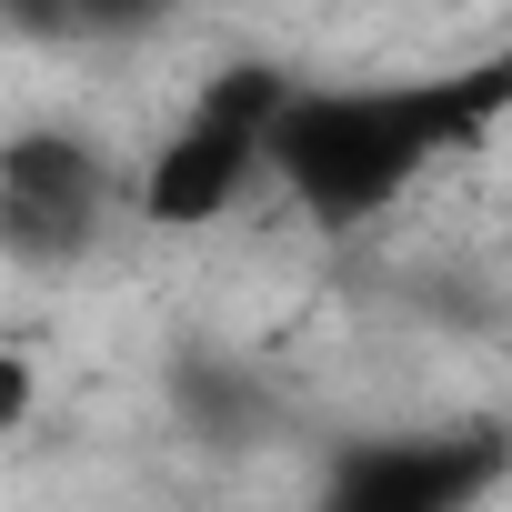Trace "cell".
I'll list each match as a JSON object with an SVG mask.
<instances>
[{"label":"cell","mask_w":512,"mask_h":512,"mask_svg":"<svg viewBox=\"0 0 512 512\" xmlns=\"http://www.w3.org/2000/svg\"><path fill=\"white\" fill-rule=\"evenodd\" d=\"M21 422H31V362L0 352V432H21Z\"/></svg>","instance_id":"obj_8"},{"label":"cell","mask_w":512,"mask_h":512,"mask_svg":"<svg viewBox=\"0 0 512 512\" xmlns=\"http://www.w3.org/2000/svg\"><path fill=\"white\" fill-rule=\"evenodd\" d=\"M161 402H171V422L201 452H251V442L272 432V382H262V362L231 352V342H171Z\"/></svg>","instance_id":"obj_4"},{"label":"cell","mask_w":512,"mask_h":512,"mask_svg":"<svg viewBox=\"0 0 512 512\" xmlns=\"http://www.w3.org/2000/svg\"><path fill=\"white\" fill-rule=\"evenodd\" d=\"M101 201H51V191H11L0 181V262L11 272H71L101 241Z\"/></svg>","instance_id":"obj_6"},{"label":"cell","mask_w":512,"mask_h":512,"mask_svg":"<svg viewBox=\"0 0 512 512\" xmlns=\"http://www.w3.org/2000/svg\"><path fill=\"white\" fill-rule=\"evenodd\" d=\"M512 472V432L442 422V432H342L322 462L332 512H462Z\"/></svg>","instance_id":"obj_3"},{"label":"cell","mask_w":512,"mask_h":512,"mask_svg":"<svg viewBox=\"0 0 512 512\" xmlns=\"http://www.w3.org/2000/svg\"><path fill=\"white\" fill-rule=\"evenodd\" d=\"M502 121H512V51H482L462 71H402V81H292L262 141V181H282L312 231L352 241L432 161L492 141Z\"/></svg>","instance_id":"obj_1"},{"label":"cell","mask_w":512,"mask_h":512,"mask_svg":"<svg viewBox=\"0 0 512 512\" xmlns=\"http://www.w3.org/2000/svg\"><path fill=\"white\" fill-rule=\"evenodd\" d=\"M0 31H11V41H91L81 0H0Z\"/></svg>","instance_id":"obj_7"},{"label":"cell","mask_w":512,"mask_h":512,"mask_svg":"<svg viewBox=\"0 0 512 512\" xmlns=\"http://www.w3.org/2000/svg\"><path fill=\"white\" fill-rule=\"evenodd\" d=\"M0 181L11 191H51V201H101L111 211V161H101V141L91 131H71V121H21V131H0Z\"/></svg>","instance_id":"obj_5"},{"label":"cell","mask_w":512,"mask_h":512,"mask_svg":"<svg viewBox=\"0 0 512 512\" xmlns=\"http://www.w3.org/2000/svg\"><path fill=\"white\" fill-rule=\"evenodd\" d=\"M292 71L282 61H231L191 91V111L171 121V141L141 161L131 201L151 231H211L251 181H262V141H272V111H282Z\"/></svg>","instance_id":"obj_2"}]
</instances>
